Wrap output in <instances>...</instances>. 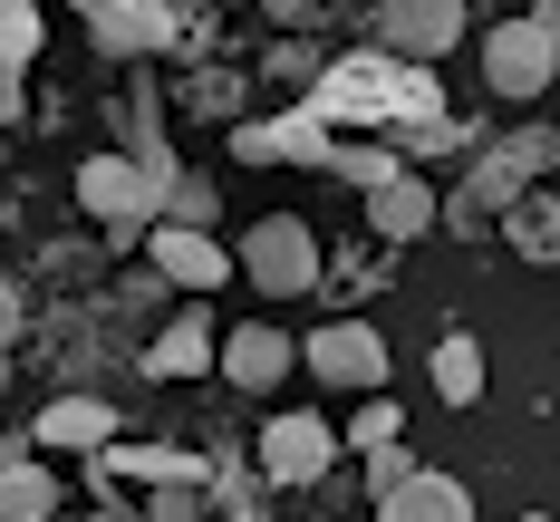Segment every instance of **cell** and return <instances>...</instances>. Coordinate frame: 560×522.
Returning a JSON list of instances; mask_svg holds the SVG:
<instances>
[{
	"mask_svg": "<svg viewBox=\"0 0 560 522\" xmlns=\"http://www.w3.org/2000/svg\"><path fill=\"white\" fill-rule=\"evenodd\" d=\"M310 107L329 126L338 116H435V78H425V58H329Z\"/></svg>",
	"mask_w": 560,
	"mask_h": 522,
	"instance_id": "1",
	"label": "cell"
},
{
	"mask_svg": "<svg viewBox=\"0 0 560 522\" xmlns=\"http://www.w3.org/2000/svg\"><path fill=\"white\" fill-rule=\"evenodd\" d=\"M483 78H493V97L532 107V97L560 78V39L532 20V10H522V20H493V30H483Z\"/></svg>",
	"mask_w": 560,
	"mask_h": 522,
	"instance_id": "2",
	"label": "cell"
},
{
	"mask_svg": "<svg viewBox=\"0 0 560 522\" xmlns=\"http://www.w3.org/2000/svg\"><path fill=\"white\" fill-rule=\"evenodd\" d=\"M242 271H252V290H271V300H300V290L319 281V232L300 223V213H271V223L242 232V252H232Z\"/></svg>",
	"mask_w": 560,
	"mask_h": 522,
	"instance_id": "3",
	"label": "cell"
},
{
	"mask_svg": "<svg viewBox=\"0 0 560 522\" xmlns=\"http://www.w3.org/2000/svg\"><path fill=\"white\" fill-rule=\"evenodd\" d=\"M145 252H155V271H165L174 290H223L232 271H242L223 242H213V223H174V213L145 223Z\"/></svg>",
	"mask_w": 560,
	"mask_h": 522,
	"instance_id": "4",
	"label": "cell"
},
{
	"mask_svg": "<svg viewBox=\"0 0 560 522\" xmlns=\"http://www.w3.org/2000/svg\"><path fill=\"white\" fill-rule=\"evenodd\" d=\"M232 155H252V165H271V155H290V165H338V136H329V116L319 107H290L271 116V126H252V116H232Z\"/></svg>",
	"mask_w": 560,
	"mask_h": 522,
	"instance_id": "5",
	"label": "cell"
},
{
	"mask_svg": "<svg viewBox=\"0 0 560 522\" xmlns=\"http://www.w3.org/2000/svg\"><path fill=\"white\" fill-rule=\"evenodd\" d=\"M300 358H310L329 387H348V397H358V387H387V339H377L368 320H329V329L300 348Z\"/></svg>",
	"mask_w": 560,
	"mask_h": 522,
	"instance_id": "6",
	"label": "cell"
},
{
	"mask_svg": "<svg viewBox=\"0 0 560 522\" xmlns=\"http://www.w3.org/2000/svg\"><path fill=\"white\" fill-rule=\"evenodd\" d=\"M213 368H223V378L242 387V397H271L280 378L300 368V348L280 339V320H242V329H232V339L213 348Z\"/></svg>",
	"mask_w": 560,
	"mask_h": 522,
	"instance_id": "7",
	"label": "cell"
},
{
	"mask_svg": "<svg viewBox=\"0 0 560 522\" xmlns=\"http://www.w3.org/2000/svg\"><path fill=\"white\" fill-rule=\"evenodd\" d=\"M329 464H338V436L319 426V416H300V406H290V416L261 426V474H271V484H319Z\"/></svg>",
	"mask_w": 560,
	"mask_h": 522,
	"instance_id": "8",
	"label": "cell"
},
{
	"mask_svg": "<svg viewBox=\"0 0 560 522\" xmlns=\"http://www.w3.org/2000/svg\"><path fill=\"white\" fill-rule=\"evenodd\" d=\"M377 39L396 58H445L464 39V0H387L377 10Z\"/></svg>",
	"mask_w": 560,
	"mask_h": 522,
	"instance_id": "9",
	"label": "cell"
},
{
	"mask_svg": "<svg viewBox=\"0 0 560 522\" xmlns=\"http://www.w3.org/2000/svg\"><path fill=\"white\" fill-rule=\"evenodd\" d=\"M377 513H387V522H464V513H474V494H464L454 474H425V464H406L387 494H377Z\"/></svg>",
	"mask_w": 560,
	"mask_h": 522,
	"instance_id": "10",
	"label": "cell"
},
{
	"mask_svg": "<svg viewBox=\"0 0 560 522\" xmlns=\"http://www.w3.org/2000/svg\"><path fill=\"white\" fill-rule=\"evenodd\" d=\"M107 49H165L174 39V0H88Z\"/></svg>",
	"mask_w": 560,
	"mask_h": 522,
	"instance_id": "11",
	"label": "cell"
},
{
	"mask_svg": "<svg viewBox=\"0 0 560 522\" xmlns=\"http://www.w3.org/2000/svg\"><path fill=\"white\" fill-rule=\"evenodd\" d=\"M551 155H560V136H541V126H522L512 146H493V155H483V174H474V204H493V194H512L522 174H541ZM474 204H464V213H474Z\"/></svg>",
	"mask_w": 560,
	"mask_h": 522,
	"instance_id": "12",
	"label": "cell"
},
{
	"mask_svg": "<svg viewBox=\"0 0 560 522\" xmlns=\"http://www.w3.org/2000/svg\"><path fill=\"white\" fill-rule=\"evenodd\" d=\"M368 223H377V242H416V232L435 223V194L387 174V184H368Z\"/></svg>",
	"mask_w": 560,
	"mask_h": 522,
	"instance_id": "13",
	"label": "cell"
},
{
	"mask_svg": "<svg viewBox=\"0 0 560 522\" xmlns=\"http://www.w3.org/2000/svg\"><path fill=\"white\" fill-rule=\"evenodd\" d=\"M116 436V406L107 397H58L49 416H39V445H68V455H97Z\"/></svg>",
	"mask_w": 560,
	"mask_h": 522,
	"instance_id": "14",
	"label": "cell"
},
{
	"mask_svg": "<svg viewBox=\"0 0 560 522\" xmlns=\"http://www.w3.org/2000/svg\"><path fill=\"white\" fill-rule=\"evenodd\" d=\"M213 329H203V320H165V329H155V348H145V368H155V378H203V368H213Z\"/></svg>",
	"mask_w": 560,
	"mask_h": 522,
	"instance_id": "15",
	"label": "cell"
},
{
	"mask_svg": "<svg viewBox=\"0 0 560 522\" xmlns=\"http://www.w3.org/2000/svg\"><path fill=\"white\" fill-rule=\"evenodd\" d=\"M435 397H445V406H474V397H483V348L464 339V329L435 339Z\"/></svg>",
	"mask_w": 560,
	"mask_h": 522,
	"instance_id": "16",
	"label": "cell"
},
{
	"mask_svg": "<svg viewBox=\"0 0 560 522\" xmlns=\"http://www.w3.org/2000/svg\"><path fill=\"white\" fill-rule=\"evenodd\" d=\"M503 242L522 252V262H560V204H512Z\"/></svg>",
	"mask_w": 560,
	"mask_h": 522,
	"instance_id": "17",
	"label": "cell"
},
{
	"mask_svg": "<svg viewBox=\"0 0 560 522\" xmlns=\"http://www.w3.org/2000/svg\"><path fill=\"white\" fill-rule=\"evenodd\" d=\"M49 503H58V474H39V464H0V513L39 522Z\"/></svg>",
	"mask_w": 560,
	"mask_h": 522,
	"instance_id": "18",
	"label": "cell"
},
{
	"mask_svg": "<svg viewBox=\"0 0 560 522\" xmlns=\"http://www.w3.org/2000/svg\"><path fill=\"white\" fill-rule=\"evenodd\" d=\"M165 213H174V223H213V213H223V194H213L203 174H174V184H165Z\"/></svg>",
	"mask_w": 560,
	"mask_h": 522,
	"instance_id": "19",
	"label": "cell"
},
{
	"mask_svg": "<svg viewBox=\"0 0 560 522\" xmlns=\"http://www.w3.org/2000/svg\"><path fill=\"white\" fill-rule=\"evenodd\" d=\"M387 436H396V406L377 397V387H358V416H348V445L368 455V445H387Z\"/></svg>",
	"mask_w": 560,
	"mask_h": 522,
	"instance_id": "20",
	"label": "cell"
},
{
	"mask_svg": "<svg viewBox=\"0 0 560 522\" xmlns=\"http://www.w3.org/2000/svg\"><path fill=\"white\" fill-rule=\"evenodd\" d=\"M194 107H203V116H242V78L203 68V78H194Z\"/></svg>",
	"mask_w": 560,
	"mask_h": 522,
	"instance_id": "21",
	"label": "cell"
},
{
	"mask_svg": "<svg viewBox=\"0 0 560 522\" xmlns=\"http://www.w3.org/2000/svg\"><path fill=\"white\" fill-rule=\"evenodd\" d=\"M358 474H368V494H387L396 474H406V445H396V436H387V445H368V464H358Z\"/></svg>",
	"mask_w": 560,
	"mask_h": 522,
	"instance_id": "22",
	"label": "cell"
},
{
	"mask_svg": "<svg viewBox=\"0 0 560 522\" xmlns=\"http://www.w3.org/2000/svg\"><path fill=\"white\" fill-rule=\"evenodd\" d=\"M10 116H20V68L0 58V126H10Z\"/></svg>",
	"mask_w": 560,
	"mask_h": 522,
	"instance_id": "23",
	"label": "cell"
},
{
	"mask_svg": "<svg viewBox=\"0 0 560 522\" xmlns=\"http://www.w3.org/2000/svg\"><path fill=\"white\" fill-rule=\"evenodd\" d=\"M0 320H10V290H0Z\"/></svg>",
	"mask_w": 560,
	"mask_h": 522,
	"instance_id": "24",
	"label": "cell"
}]
</instances>
